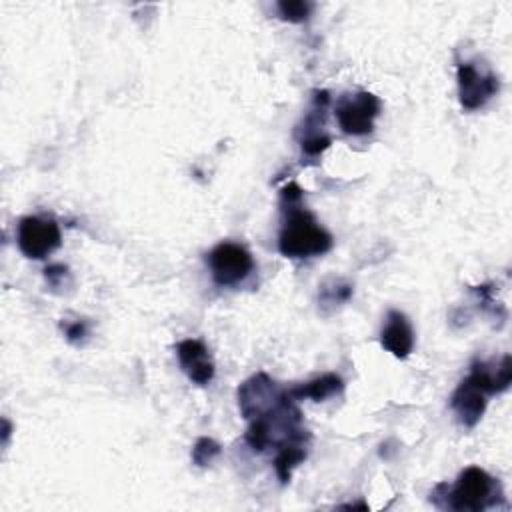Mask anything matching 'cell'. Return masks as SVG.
<instances>
[{
	"label": "cell",
	"instance_id": "6da1fadb",
	"mask_svg": "<svg viewBox=\"0 0 512 512\" xmlns=\"http://www.w3.org/2000/svg\"><path fill=\"white\" fill-rule=\"evenodd\" d=\"M512 382V358L504 354L498 362H474L470 374L450 396V408L460 424L472 428L484 416L488 396L504 392Z\"/></svg>",
	"mask_w": 512,
	"mask_h": 512
},
{
	"label": "cell",
	"instance_id": "7a4b0ae2",
	"mask_svg": "<svg viewBox=\"0 0 512 512\" xmlns=\"http://www.w3.org/2000/svg\"><path fill=\"white\" fill-rule=\"evenodd\" d=\"M282 210L286 214L278 236V250L282 256L312 258L326 254L332 248V234L324 230L316 218L306 208H302V204Z\"/></svg>",
	"mask_w": 512,
	"mask_h": 512
},
{
	"label": "cell",
	"instance_id": "3957f363",
	"mask_svg": "<svg viewBox=\"0 0 512 512\" xmlns=\"http://www.w3.org/2000/svg\"><path fill=\"white\" fill-rule=\"evenodd\" d=\"M444 494H438L436 490L432 496H442L444 506L456 512H482L496 504V498L502 494L498 482L480 466H468L464 468L454 486L438 484Z\"/></svg>",
	"mask_w": 512,
	"mask_h": 512
},
{
	"label": "cell",
	"instance_id": "277c9868",
	"mask_svg": "<svg viewBox=\"0 0 512 512\" xmlns=\"http://www.w3.org/2000/svg\"><path fill=\"white\" fill-rule=\"evenodd\" d=\"M380 100L372 92L360 90L346 94L336 102L334 114L338 126L348 136H364L374 130V120L380 114Z\"/></svg>",
	"mask_w": 512,
	"mask_h": 512
},
{
	"label": "cell",
	"instance_id": "5b68a950",
	"mask_svg": "<svg viewBox=\"0 0 512 512\" xmlns=\"http://www.w3.org/2000/svg\"><path fill=\"white\" fill-rule=\"evenodd\" d=\"M208 268L218 286H236L254 270L252 254L238 242H220L208 252Z\"/></svg>",
	"mask_w": 512,
	"mask_h": 512
},
{
	"label": "cell",
	"instance_id": "8992f818",
	"mask_svg": "<svg viewBox=\"0 0 512 512\" xmlns=\"http://www.w3.org/2000/svg\"><path fill=\"white\" fill-rule=\"evenodd\" d=\"M16 244L26 258L42 260L62 244V234L54 220H46L40 216H24L18 222Z\"/></svg>",
	"mask_w": 512,
	"mask_h": 512
},
{
	"label": "cell",
	"instance_id": "52a82bcc",
	"mask_svg": "<svg viewBox=\"0 0 512 512\" xmlns=\"http://www.w3.org/2000/svg\"><path fill=\"white\" fill-rule=\"evenodd\" d=\"M458 100L464 110L482 108L500 90V80L490 70H480L472 62H460L456 68Z\"/></svg>",
	"mask_w": 512,
	"mask_h": 512
},
{
	"label": "cell",
	"instance_id": "ba28073f",
	"mask_svg": "<svg viewBox=\"0 0 512 512\" xmlns=\"http://www.w3.org/2000/svg\"><path fill=\"white\" fill-rule=\"evenodd\" d=\"M286 396V390H278L276 382L268 374L258 372L240 384L238 406L242 416L252 420L274 410Z\"/></svg>",
	"mask_w": 512,
	"mask_h": 512
},
{
	"label": "cell",
	"instance_id": "9c48e42d",
	"mask_svg": "<svg viewBox=\"0 0 512 512\" xmlns=\"http://www.w3.org/2000/svg\"><path fill=\"white\" fill-rule=\"evenodd\" d=\"M176 356L182 372L194 384L206 386L214 378V360L204 342L196 338H186L176 344Z\"/></svg>",
	"mask_w": 512,
	"mask_h": 512
},
{
	"label": "cell",
	"instance_id": "30bf717a",
	"mask_svg": "<svg viewBox=\"0 0 512 512\" xmlns=\"http://www.w3.org/2000/svg\"><path fill=\"white\" fill-rule=\"evenodd\" d=\"M380 344L396 358H408L414 348V330L410 320L400 310H390L386 314L384 326L380 330Z\"/></svg>",
	"mask_w": 512,
	"mask_h": 512
},
{
	"label": "cell",
	"instance_id": "8fae6325",
	"mask_svg": "<svg viewBox=\"0 0 512 512\" xmlns=\"http://www.w3.org/2000/svg\"><path fill=\"white\" fill-rule=\"evenodd\" d=\"M344 390V380L334 374V372H328V374H322L302 386H296V388H290L288 390V396L292 400H304V398H310L314 402H324L326 398L330 396H336Z\"/></svg>",
	"mask_w": 512,
	"mask_h": 512
},
{
	"label": "cell",
	"instance_id": "7c38bea8",
	"mask_svg": "<svg viewBox=\"0 0 512 512\" xmlns=\"http://www.w3.org/2000/svg\"><path fill=\"white\" fill-rule=\"evenodd\" d=\"M306 458V448L304 444H296V442H290V444H284L278 448V454L274 458V470H276V476L282 484H286L292 476V470Z\"/></svg>",
	"mask_w": 512,
	"mask_h": 512
},
{
	"label": "cell",
	"instance_id": "4fadbf2b",
	"mask_svg": "<svg viewBox=\"0 0 512 512\" xmlns=\"http://www.w3.org/2000/svg\"><path fill=\"white\" fill-rule=\"evenodd\" d=\"M222 448L220 444L214 440V438H208V436H202L196 440V444L192 446V462L200 468L212 464L218 456H220Z\"/></svg>",
	"mask_w": 512,
	"mask_h": 512
},
{
	"label": "cell",
	"instance_id": "5bb4252c",
	"mask_svg": "<svg viewBox=\"0 0 512 512\" xmlns=\"http://www.w3.org/2000/svg\"><path fill=\"white\" fill-rule=\"evenodd\" d=\"M278 14L282 20L288 22H304L312 14V4L306 0H282L276 4Z\"/></svg>",
	"mask_w": 512,
	"mask_h": 512
},
{
	"label": "cell",
	"instance_id": "9a60e30c",
	"mask_svg": "<svg viewBox=\"0 0 512 512\" xmlns=\"http://www.w3.org/2000/svg\"><path fill=\"white\" fill-rule=\"evenodd\" d=\"M336 290H330L328 286H322L320 290V300L324 304H340V302H346L350 296H352V286L350 284H334Z\"/></svg>",
	"mask_w": 512,
	"mask_h": 512
},
{
	"label": "cell",
	"instance_id": "2e32d148",
	"mask_svg": "<svg viewBox=\"0 0 512 512\" xmlns=\"http://www.w3.org/2000/svg\"><path fill=\"white\" fill-rule=\"evenodd\" d=\"M62 330H64V336L68 338V342H80L88 334V326L84 320L62 324Z\"/></svg>",
	"mask_w": 512,
	"mask_h": 512
},
{
	"label": "cell",
	"instance_id": "e0dca14e",
	"mask_svg": "<svg viewBox=\"0 0 512 512\" xmlns=\"http://www.w3.org/2000/svg\"><path fill=\"white\" fill-rule=\"evenodd\" d=\"M66 274H68V268L62 266V264H52V266H48V268L44 270V276H46V280H48L50 286H58V284L64 280Z\"/></svg>",
	"mask_w": 512,
	"mask_h": 512
}]
</instances>
